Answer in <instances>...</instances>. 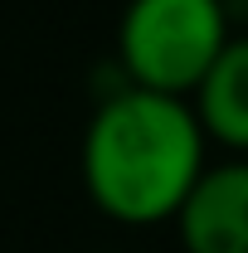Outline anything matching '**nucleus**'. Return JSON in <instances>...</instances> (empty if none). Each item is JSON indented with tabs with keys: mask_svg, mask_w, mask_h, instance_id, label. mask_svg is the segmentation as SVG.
Instances as JSON below:
<instances>
[{
	"mask_svg": "<svg viewBox=\"0 0 248 253\" xmlns=\"http://www.w3.org/2000/svg\"><path fill=\"white\" fill-rule=\"evenodd\" d=\"M209 136L185 97L122 83L83 131V190L97 214L126 229L175 224L209 170Z\"/></svg>",
	"mask_w": 248,
	"mask_h": 253,
	"instance_id": "1",
	"label": "nucleus"
},
{
	"mask_svg": "<svg viewBox=\"0 0 248 253\" xmlns=\"http://www.w3.org/2000/svg\"><path fill=\"white\" fill-rule=\"evenodd\" d=\"M229 39L224 0H126L117 20V63L131 88L190 102Z\"/></svg>",
	"mask_w": 248,
	"mask_h": 253,
	"instance_id": "2",
	"label": "nucleus"
},
{
	"mask_svg": "<svg viewBox=\"0 0 248 253\" xmlns=\"http://www.w3.org/2000/svg\"><path fill=\"white\" fill-rule=\"evenodd\" d=\"M175 234L185 253H248V156L205 170L175 219Z\"/></svg>",
	"mask_w": 248,
	"mask_h": 253,
	"instance_id": "3",
	"label": "nucleus"
},
{
	"mask_svg": "<svg viewBox=\"0 0 248 253\" xmlns=\"http://www.w3.org/2000/svg\"><path fill=\"white\" fill-rule=\"evenodd\" d=\"M190 107L214 146L248 156V34L229 39V49L209 68V78L195 88Z\"/></svg>",
	"mask_w": 248,
	"mask_h": 253,
	"instance_id": "4",
	"label": "nucleus"
}]
</instances>
